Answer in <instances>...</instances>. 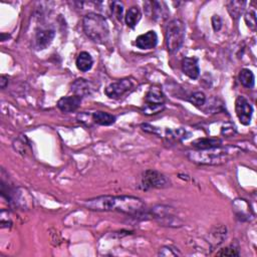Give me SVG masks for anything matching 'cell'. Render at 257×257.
I'll return each instance as SVG.
<instances>
[{
  "label": "cell",
  "instance_id": "obj_1",
  "mask_svg": "<svg viewBox=\"0 0 257 257\" xmlns=\"http://www.w3.org/2000/svg\"><path fill=\"white\" fill-rule=\"evenodd\" d=\"M82 205L92 211L121 212L128 215H139L145 211V203L135 196H100L85 200Z\"/></svg>",
  "mask_w": 257,
  "mask_h": 257
},
{
  "label": "cell",
  "instance_id": "obj_2",
  "mask_svg": "<svg viewBox=\"0 0 257 257\" xmlns=\"http://www.w3.org/2000/svg\"><path fill=\"white\" fill-rule=\"evenodd\" d=\"M240 153V149L237 147H216L207 150H197L194 152H188V159L199 165H222L232 158L236 157Z\"/></svg>",
  "mask_w": 257,
  "mask_h": 257
},
{
  "label": "cell",
  "instance_id": "obj_3",
  "mask_svg": "<svg viewBox=\"0 0 257 257\" xmlns=\"http://www.w3.org/2000/svg\"><path fill=\"white\" fill-rule=\"evenodd\" d=\"M83 31L92 41L103 45L110 36V28L108 21L102 14L91 12L82 19Z\"/></svg>",
  "mask_w": 257,
  "mask_h": 257
},
{
  "label": "cell",
  "instance_id": "obj_4",
  "mask_svg": "<svg viewBox=\"0 0 257 257\" xmlns=\"http://www.w3.org/2000/svg\"><path fill=\"white\" fill-rule=\"evenodd\" d=\"M186 26L181 19L171 20L166 27V46L170 53L177 52L184 42Z\"/></svg>",
  "mask_w": 257,
  "mask_h": 257
},
{
  "label": "cell",
  "instance_id": "obj_5",
  "mask_svg": "<svg viewBox=\"0 0 257 257\" xmlns=\"http://www.w3.org/2000/svg\"><path fill=\"white\" fill-rule=\"evenodd\" d=\"M166 97L159 85H153L148 91L145 97V103L143 105V113L147 116L157 115L165 109Z\"/></svg>",
  "mask_w": 257,
  "mask_h": 257
},
{
  "label": "cell",
  "instance_id": "obj_6",
  "mask_svg": "<svg viewBox=\"0 0 257 257\" xmlns=\"http://www.w3.org/2000/svg\"><path fill=\"white\" fill-rule=\"evenodd\" d=\"M171 185L170 179L156 170H146L141 177L140 188L144 191L151 189H165Z\"/></svg>",
  "mask_w": 257,
  "mask_h": 257
},
{
  "label": "cell",
  "instance_id": "obj_7",
  "mask_svg": "<svg viewBox=\"0 0 257 257\" xmlns=\"http://www.w3.org/2000/svg\"><path fill=\"white\" fill-rule=\"evenodd\" d=\"M134 87H135L134 79L132 77H125L109 84L104 90V94L110 99L117 100L123 97L128 92L133 90Z\"/></svg>",
  "mask_w": 257,
  "mask_h": 257
},
{
  "label": "cell",
  "instance_id": "obj_8",
  "mask_svg": "<svg viewBox=\"0 0 257 257\" xmlns=\"http://www.w3.org/2000/svg\"><path fill=\"white\" fill-rule=\"evenodd\" d=\"M235 113H236V116L242 125H250L253 114V108L246 98L242 96L237 97L236 101H235Z\"/></svg>",
  "mask_w": 257,
  "mask_h": 257
},
{
  "label": "cell",
  "instance_id": "obj_9",
  "mask_svg": "<svg viewBox=\"0 0 257 257\" xmlns=\"http://www.w3.org/2000/svg\"><path fill=\"white\" fill-rule=\"evenodd\" d=\"M144 8L147 15L155 21L165 20L170 15V10L163 1H146Z\"/></svg>",
  "mask_w": 257,
  "mask_h": 257
},
{
  "label": "cell",
  "instance_id": "obj_10",
  "mask_svg": "<svg viewBox=\"0 0 257 257\" xmlns=\"http://www.w3.org/2000/svg\"><path fill=\"white\" fill-rule=\"evenodd\" d=\"M55 32L53 29L40 28L35 33V48L38 51L46 50L53 40Z\"/></svg>",
  "mask_w": 257,
  "mask_h": 257
},
{
  "label": "cell",
  "instance_id": "obj_11",
  "mask_svg": "<svg viewBox=\"0 0 257 257\" xmlns=\"http://www.w3.org/2000/svg\"><path fill=\"white\" fill-rule=\"evenodd\" d=\"M158 44V35L154 30H150L136 38V46L140 50H153Z\"/></svg>",
  "mask_w": 257,
  "mask_h": 257
},
{
  "label": "cell",
  "instance_id": "obj_12",
  "mask_svg": "<svg viewBox=\"0 0 257 257\" xmlns=\"http://www.w3.org/2000/svg\"><path fill=\"white\" fill-rule=\"evenodd\" d=\"M81 101L82 98L76 95L70 97H63L57 102V108L62 113H73L79 108Z\"/></svg>",
  "mask_w": 257,
  "mask_h": 257
},
{
  "label": "cell",
  "instance_id": "obj_13",
  "mask_svg": "<svg viewBox=\"0 0 257 257\" xmlns=\"http://www.w3.org/2000/svg\"><path fill=\"white\" fill-rule=\"evenodd\" d=\"M182 71L191 79H197L200 76L198 59L196 57H185L182 60Z\"/></svg>",
  "mask_w": 257,
  "mask_h": 257
},
{
  "label": "cell",
  "instance_id": "obj_14",
  "mask_svg": "<svg viewBox=\"0 0 257 257\" xmlns=\"http://www.w3.org/2000/svg\"><path fill=\"white\" fill-rule=\"evenodd\" d=\"M72 92L78 97H85V96H89L93 93V87H92V83L84 79V78H77L74 81V83L72 84Z\"/></svg>",
  "mask_w": 257,
  "mask_h": 257
},
{
  "label": "cell",
  "instance_id": "obj_15",
  "mask_svg": "<svg viewBox=\"0 0 257 257\" xmlns=\"http://www.w3.org/2000/svg\"><path fill=\"white\" fill-rule=\"evenodd\" d=\"M191 145L196 150H207L222 146V141L217 138H202L193 141Z\"/></svg>",
  "mask_w": 257,
  "mask_h": 257
},
{
  "label": "cell",
  "instance_id": "obj_16",
  "mask_svg": "<svg viewBox=\"0 0 257 257\" xmlns=\"http://www.w3.org/2000/svg\"><path fill=\"white\" fill-rule=\"evenodd\" d=\"M76 64H77V68L80 72L85 73V72H89L92 69L94 64V59L89 52L81 51L76 60Z\"/></svg>",
  "mask_w": 257,
  "mask_h": 257
},
{
  "label": "cell",
  "instance_id": "obj_17",
  "mask_svg": "<svg viewBox=\"0 0 257 257\" xmlns=\"http://www.w3.org/2000/svg\"><path fill=\"white\" fill-rule=\"evenodd\" d=\"M189 136H190V133L182 128H175V130H172V128H167V130L165 131V138L170 142H182L183 140H186L187 138H189Z\"/></svg>",
  "mask_w": 257,
  "mask_h": 257
},
{
  "label": "cell",
  "instance_id": "obj_18",
  "mask_svg": "<svg viewBox=\"0 0 257 257\" xmlns=\"http://www.w3.org/2000/svg\"><path fill=\"white\" fill-rule=\"evenodd\" d=\"M141 18H142V12L140 8L138 6H132L126 13V16H125L126 25L128 27L135 28L136 26L139 24Z\"/></svg>",
  "mask_w": 257,
  "mask_h": 257
},
{
  "label": "cell",
  "instance_id": "obj_19",
  "mask_svg": "<svg viewBox=\"0 0 257 257\" xmlns=\"http://www.w3.org/2000/svg\"><path fill=\"white\" fill-rule=\"evenodd\" d=\"M93 122L100 126H111L116 123L117 118L106 112H95L92 114Z\"/></svg>",
  "mask_w": 257,
  "mask_h": 257
},
{
  "label": "cell",
  "instance_id": "obj_20",
  "mask_svg": "<svg viewBox=\"0 0 257 257\" xmlns=\"http://www.w3.org/2000/svg\"><path fill=\"white\" fill-rule=\"evenodd\" d=\"M245 5H246L245 1H236V0H232V1L228 2L227 8L231 17L235 20L239 19V17L244 11Z\"/></svg>",
  "mask_w": 257,
  "mask_h": 257
},
{
  "label": "cell",
  "instance_id": "obj_21",
  "mask_svg": "<svg viewBox=\"0 0 257 257\" xmlns=\"http://www.w3.org/2000/svg\"><path fill=\"white\" fill-rule=\"evenodd\" d=\"M239 80L243 87L247 89H251L254 87V83H255L254 74L248 69H242L239 74Z\"/></svg>",
  "mask_w": 257,
  "mask_h": 257
},
{
  "label": "cell",
  "instance_id": "obj_22",
  "mask_svg": "<svg viewBox=\"0 0 257 257\" xmlns=\"http://www.w3.org/2000/svg\"><path fill=\"white\" fill-rule=\"evenodd\" d=\"M188 102L197 108H201L206 103V96L202 92H195L188 98Z\"/></svg>",
  "mask_w": 257,
  "mask_h": 257
},
{
  "label": "cell",
  "instance_id": "obj_23",
  "mask_svg": "<svg viewBox=\"0 0 257 257\" xmlns=\"http://www.w3.org/2000/svg\"><path fill=\"white\" fill-rule=\"evenodd\" d=\"M111 11L112 14L114 16H116V18L118 20H122L123 18V12H124V4L120 1H114L111 4Z\"/></svg>",
  "mask_w": 257,
  "mask_h": 257
},
{
  "label": "cell",
  "instance_id": "obj_24",
  "mask_svg": "<svg viewBox=\"0 0 257 257\" xmlns=\"http://www.w3.org/2000/svg\"><path fill=\"white\" fill-rule=\"evenodd\" d=\"M244 19H245V23H246L247 26L252 30H255V28H256V12H255V10L252 9V10L247 11Z\"/></svg>",
  "mask_w": 257,
  "mask_h": 257
},
{
  "label": "cell",
  "instance_id": "obj_25",
  "mask_svg": "<svg viewBox=\"0 0 257 257\" xmlns=\"http://www.w3.org/2000/svg\"><path fill=\"white\" fill-rule=\"evenodd\" d=\"M236 128H235V126L231 123H227L225 124L222 128H221V134L225 137H231L233 135L236 134Z\"/></svg>",
  "mask_w": 257,
  "mask_h": 257
},
{
  "label": "cell",
  "instance_id": "obj_26",
  "mask_svg": "<svg viewBox=\"0 0 257 257\" xmlns=\"http://www.w3.org/2000/svg\"><path fill=\"white\" fill-rule=\"evenodd\" d=\"M211 23H212V27L214 29V31H219L222 28V19L219 15H213L212 19H211Z\"/></svg>",
  "mask_w": 257,
  "mask_h": 257
},
{
  "label": "cell",
  "instance_id": "obj_27",
  "mask_svg": "<svg viewBox=\"0 0 257 257\" xmlns=\"http://www.w3.org/2000/svg\"><path fill=\"white\" fill-rule=\"evenodd\" d=\"M219 256H239V252L234 247H226L217 253Z\"/></svg>",
  "mask_w": 257,
  "mask_h": 257
},
{
  "label": "cell",
  "instance_id": "obj_28",
  "mask_svg": "<svg viewBox=\"0 0 257 257\" xmlns=\"http://www.w3.org/2000/svg\"><path fill=\"white\" fill-rule=\"evenodd\" d=\"M8 83V77L6 76H1V80H0V85H1V89L4 90L6 88V84Z\"/></svg>",
  "mask_w": 257,
  "mask_h": 257
}]
</instances>
